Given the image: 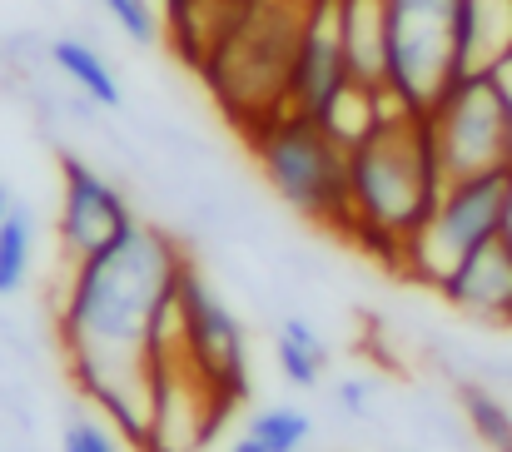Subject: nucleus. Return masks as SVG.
Wrapping results in <instances>:
<instances>
[{
  "instance_id": "1",
  "label": "nucleus",
  "mask_w": 512,
  "mask_h": 452,
  "mask_svg": "<svg viewBox=\"0 0 512 452\" xmlns=\"http://www.w3.org/2000/svg\"><path fill=\"white\" fill-rule=\"evenodd\" d=\"M189 259L160 224H135L100 254L70 264L55 308L60 353L75 388L140 452L155 403V328L174 303Z\"/></svg>"
},
{
  "instance_id": "2",
  "label": "nucleus",
  "mask_w": 512,
  "mask_h": 452,
  "mask_svg": "<svg viewBox=\"0 0 512 452\" xmlns=\"http://www.w3.org/2000/svg\"><path fill=\"white\" fill-rule=\"evenodd\" d=\"M443 184L448 179L423 115L393 100L388 120L363 145L348 150V199H353L348 244H358L363 254H373L383 269L398 274L403 249L428 224Z\"/></svg>"
},
{
  "instance_id": "3",
  "label": "nucleus",
  "mask_w": 512,
  "mask_h": 452,
  "mask_svg": "<svg viewBox=\"0 0 512 452\" xmlns=\"http://www.w3.org/2000/svg\"><path fill=\"white\" fill-rule=\"evenodd\" d=\"M309 0H254L234 15L229 35L199 70L204 90L214 95L219 115L249 135L264 120L289 110V75L304 35Z\"/></svg>"
},
{
  "instance_id": "4",
  "label": "nucleus",
  "mask_w": 512,
  "mask_h": 452,
  "mask_svg": "<svg viewBox=\"0 0 512 452\" xmlns=\"http://www.w3.org/2000/svg\"><path fill=\"white\" fill-rule=\"evenodd\" d=\"M249 150L259 159L269 189L299 209L304 219L324 224L348 239L353 229V199H348V150L329 135L324 120L284 110L274 120H264L259 130L244 135Z\"/></svg>"
},
{
  "instance_id": "5",
  "label": "nucleus",
  "mask_w": 512,
  "mask_h": 452,
  "mask_svg": "<svg viewBox=\"0 0 512 452\" xmlns=\"http://www.w3.org/2000/svg\"><path fill=\"white\" fill-rule=\"evenodd\" d=\"M512 169H488L468 179H448L428 224L403 249V279L423 289H443L463 259H473L483 244L503 239V209H508Z\"/></svg>"
},
{
  "instance_id": "6",
  "label": "nucleus",
  "mask_w": 512,
  "mask_h": 452,
  "mask_svg": "<svg viewBox=\"0 0 512 452\" xmlns=\"http://www.w3.org/2000/svg\"><path fill=\"white\" fill-rule=\"evenodd\" d=\"M463 80L458 0H388V95L418 115Z\"/></svg>"
},
{
  "instance_id": "7",
  "label": "nucleus",
  "mask_w": 512,
  "mask_h": 452,
  "mask_svg": "<svg viewBox=\"0 0 512 452\" xmlns=\"http://www.w3.org/2000/svg\"><path fill=\"white\" fill-rule=\"evenodd\" d=\"M443 179H468L488 169H512V125L498 70H478L453 80L423 115Z\"/></svg>"
},
{
  "instance_id": "8",
  "label": "nucleus",
  "mask_w": 512,
  "mask_h": 452,
  "mask_svg": "<svg viewBox=\"0 0 512 452\" xmlns=\"http://www.w3.org/2000/svg\"><path fill=\"white\" fill-rule=\"evenodd\" d=\"M179 343L189 368L229 403L249 393V348L239 318L224 308V299L194 274V264L179 279Z\"/></svg>"
},
{
  "instance_id": "9",
  "label": "nucleus",
  "mask_w": 512,
  "mask_h": 452,
  "mask_svg": "<svg viewBox=\"0 0 512 452\" xmlns=\"http://www.w3.org/2000/svg\"><path fill=\"white\" fill-rule=\"evenodd\" d=\"M140 219L130 209V199L85 159L65 154L60 159V219H55V239H60V259L80 264L90 254H100L105 244H115L120 234H130Z\"/></svg>"
},
{
  "instance_id": "10",
  "label": "nucleus",
  "mask_w": 512,
  "mask_h": 452,
  "mask_svg": "<svg viewBox=\"0 0 512 452\" xmlns=\"http://www.w3.org/2000/svg\"><path fill=\"white\" fill-rule=\"evenodd\" d=\"M458 313L493 323V328H512V249L503 239L483 244L473 259H463L453 269V279L438 289Z\"/></svg>"
},
{
  "instance_id": "11",
  "label": "nucleus",
  "mask_w": 512,
  "mask_h": 452,
  "mask_svg": "<svg viewBox=\"0 0 512 452\" xmlns=\"http://www.w3.org/2000/svg\"><path fill=\"white\" fill-rule=\"evenodd\" d=\"M343 55L353 85H388V0H339Z\"/></svg>"
},
{
  "instance_id": "12",
  "label": "nucleus",
  "mask_w": 512,
  "mask_h": 452,
  "mask_svg": "<svg viewBox=\"0 0 512 452\" xmlns=\"http://www.w3.org/2000/svg\"><path fill=\"white\" fill-rule=\"evenodd\" d=\"M50 60H55V70H60L65 80H75V90H80L85 100H95L100 110H115V105H120V80H115V70L105 65V55H100L95 45L65 35V40L50 45Z\"/></svg>"
},
{
  "instance_id": "13",
  "label": "nucleus",
  "mask_w": 512,
  "mask_h": 452,
  "mask_svg": "<svg viewBox=\"0 0 512 452\" xmlns=\"http://www.w3.org/2000/svg\"><path fill=\"white\" fill-rule=\"evenodd\" d=\"M274 353H279V368H284V378L294 388H314L324 378V368H329V343L304 318H284V328L274 338Z\"/></svg>"
},
{
  "instance_id": "14",
  "label": "nucleus",
  "mask_w": 512,
  "mask_h": 452,
  "mask_svg": "<svg viewBox=\"0 0 512 452\" xmlns=\"http://www.w3.org/2000/svg\"><path fill=\"white\" fill-rule=\"evenodd\" d=\"M30 254H35V214L10 199V209L0 214V294H15L25 284Z\"/></svg>"
},
{
  "instance_id": "15",
  "label": "nucleus",
  "mask_w": 512,
  "mask_h": 452,
  "mask_svg": "<svg viewBox=\"0 0 512 452\" xmlns=\"http://www.w3.org/2000/svg\"><path fill=\"white\" fill-rule=\"evenodd\" d=\"M463 413H468V428L478 433V443L488 452H512V408L498 393L468 383L463 388Z\"/></svg>"
},
{
  "instance_id": "16",
  "label": "nucleus",
  "mask_w": 512,
  "mask_h": 452,
  "mask_svg": "<svg viewBox=\"0 0 512 452\" xmlns=\"http://www.w3.org/2000/svg\"><path fill=\"white\" fill-rule=\"evenodd\" d=\"M244 433H249L254 443H264L269 452H299L309 443L314 423H309V413H299V408H264V413L249 418Z\"/></svg>"
},
{
  "instance_id": "17",
  "label": "nucleus",
  "mask_w": 512,
  "mask_h": 452,
  "mask_svg": "<svg viewBox=\"0 0 512 452\" xmlns=\"http://www.w3.org/2000/svg\"><path fill=\"white\" fill-rule=\"evenodd\" d=\"M110 10V20H120V30L135 45H155L165 35V15L155 10V0H100Z\"/></svg>"
},
{
  "instance_id": "18",
  "label": "nucleus",
  "mask_w": 512,
  "mask_h": 452,
  "mask_svg": "<svg viewBox=\"0 0 512 452\" xmlns=\"http://www.w3.org/2000/svg\"><path fill=\"white\" fill-rule=\"evenodd\" d=\"M130 443L115 433V428H105V423H95V418H75L70 428H65V438H60V452H125Z\"/></svg>"
},
{
  "instance_id": "19",
  "label": "nucleus",
  "mask_w": 512,
  "mask_h": 452,
  "mask_svg": "<svg viewBox=\"0 0 512 452\" xmlns=\"http://www.w3.org/2000/svg\"><path fill=\"white\" fill-rule=\"evenodd\" d=\"M368 398H373V393H368L363 378H343L339 383V408L348 418H363V413H368Z\"/></svg>"
},
{
  "instance_id": "20",
  "label": "nucleus",
  "mask_w": 512,
  "mask_h": 452,
  "mask_svg": "<svg viewBox=\"0 0 512 452\" xmlns=\"http://www.w3.org/2000/svg\"><path fill=\"white\" fill-rule=\"evenodd\" d=\"M498 85H503V100H508V125H512V60L498 65Z\"/></svg>"
},
{
  "instance_id": "21",
  "label": "nucleus",
  "mask_w": 512,
  "mask_h": 452,
  "mask_svg": "<svg viewBox=\"0 0 512 452\" xmlns=\"http://www.w3.org/2000/svg\"><path fill=\"white\" fill-rule=\"evenodd\" d=\"M229 452H269V448H264V443H254V438L244 433V438H239V443H234V448H229Z\"/></svg>"
},
{
  "instance_id": "22",
  "label": "nucleus",
  "mask_w": 512,
  "mask_h": 452,
  "mask_svg": "<svg viewBox=\"0 0 512 452\" xmlns=\"http://www.w3.org/2000/svg\"><path fill=\"white\" fill-rule=\"evenodd\" d=\"M5 209H10V194H5V189H0V214H5Z\"/></svg>"
},
{
  "instance_id": "23",
  "label": "nucleus",
  "mask_w": 512,
  "mask_h": 452,
  "mask_svg": "<svg viewBox=\"0 0 512 452\" xmlns=\"http://www.w3.org/2000/svg\"><path fill=\"white\" fill-rule=\"evenodd\" d=\"M234 5H254V0H234Z\"/></svg>"
}]
</instances>
